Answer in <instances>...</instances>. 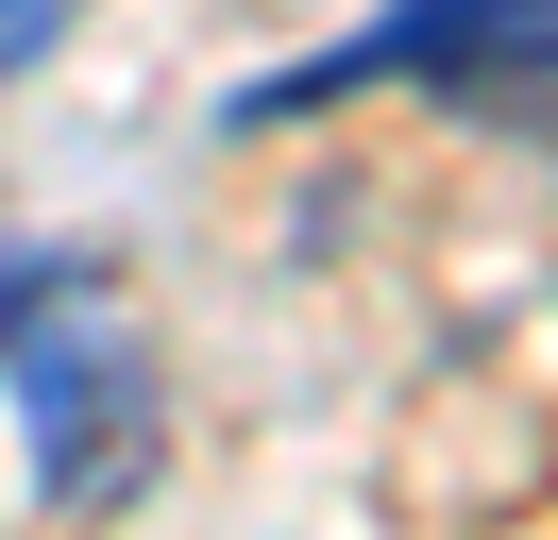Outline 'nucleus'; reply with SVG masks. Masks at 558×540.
Wrapping results in <instances>:
<instances>
[{
	"label": "nucleus",
	"instance_id": "obj_1",
	"mask_svg": "<svg viewBox=\"0 0 558 540\" xmlns=\"http://www.w3.org/2000/svg\"><path fill=\"white\" fill-rule=\"evenodd\" d=\"M0 405H17V472L35 506H119L153 472V321L85 236H17L0 254Z\"/></svg>",
	"mask_w": 558,
	"mask_h": 540
},
{
	"label": "nucleus",
	"instance_id": "obj_2",
	"mask_svg": "<svg viewBox=\"0 0 558 540\" xmlns=\"http://www.w3.org/2000/svg\"><path fill=\"white\" fill-rule=\"evenodd\" d=\"M355 85H457V101H558V0H389L373 34H339V51L305 68H254L238 101H220V135H288L322 119V101Z\"/></svg>",
	"mask_w": 558,
	"mask_h": 540
},
{
	"label": "nucleus",
	"instance_id": "obj_3",
	"mask_svg": "<svg viewBox=\"0 0 558 540\" xmlns=\"http://www.w3.org/2000/svg\"><path fill=\"white\" fill-rule=\"evenodd\" d=\"M51 34H69V0H0V68H17V51H51Z\"/></svg>",
	"mask_w": 558,
	"mask_h": 540
}]
</instances>
